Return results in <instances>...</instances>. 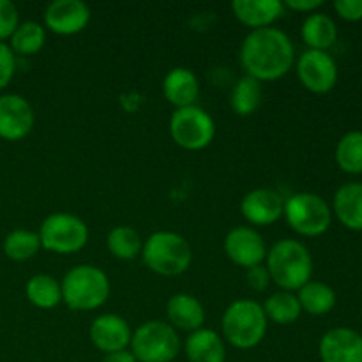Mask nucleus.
I'll use <instances>...</instances> for the list:
<instances>
[{"label":"nucleus","instance_id":"nucleus-23","mask_svg":"<svg viewBox=\"0 0 362 362\" xmlns=\"http://www.w3.org/2000/svg\"><path fill=\"white\" fill-rule=\"evenodd\" d=\"M300 310L313 317H324L331 313L336 306V292L322 281H308L303 288L297 290Z\"/></svg>","mask_w":362,"mask_h":362},{"label":"nucleus","instance_id":"nucleus-13","mask_svg":"<svg viewBox=\"0 0 362 362\" xmlns=\"http://www.w3.org/2000/svg\"><path fill=\"white\" fill-rule=\"evenodd\" d=\"M90 21V7L81 0H55L45 11L46 28L57 35L80 34Z\"/></svg>","mask_w":362,"mask_h":362},{"label":"nucleus","instance_id":"nucleus-30","mask_svg":"<svg viewBox=\"0 0 362 362\" xmlns=\"http://www.w3.org/2000/svg\"><path fill=\"white\" fill-rule=\"evenodd\" d=\"M39 250H41V240L37 233L30 230H13L4 240V253L14 262L30 260L39 253Z\"/></svg>","mask_w":362,"mask_h":362},{"label":"nucleus","instance_id":"nucleus-25","mask_svg":"<svg viewBox=\"0 0 362 362\" xmlns=\"http://www.w3.org/2000/svg\"><path fill=\"white\" fill-rule=\"evenodd\" d=\"M25 296L41 310H52L62 303V286L49 274H35L25 285Z\"/></svg>","mask_w":362,"mask_h":362},{"label":"nucleus","instance_id":"nucleus-6","mask_svg":"<svg viewBox=\"0 0 362 362\" xmlns=\"http://www.w3.org/2000/svg\"><path fill=\"white\" fill-rule=\"evenodd\" d=\"M129 346L138 362H175L180 352V338L166 322L148 320L133 332Z\"/></svg>","mask_w":362,"mask_h":362},{"label":"nucleus","instance_id":"nucleus-3","mask_svg":"<svg viewBox=\"0 0 362 362\" xmlns=\"http://www.w3.org/2000/svg\"><path fill=\"white\" fill-rule=\"evenodd\" d=\"M269 320L262 304L251 299H239L230 304L221 318L223 338L239 350H251L264 341Z\"/></svg>","mask_w":362,"mask_h":362},{"label":"nucleus","instance_id":"nucleus-16","mask_svg":"<svg viewBox=\"0 0 362 362\" xmlns=\"http://www.w3.org/2000/svg\"><path fill=\"white\" fill-rule=\"evenodd\" d=\"M88 336L95 349L105 354H113L119 350H127L133 332L127 320H124L119 315L108 313L101 315L92 322Z\"/></svg>","mask_w":362,"mask_h":362},{"label":"nucleus","instance_id":"nucleus-12","mask_svg":"<svg viewBox=\"0 0 362 362\" xmlns=\"http://www.w3.org/2000/svg\"><path fill=\"white\" fill-rule=\"evenodd\" d=\"M34 110L23 95H0V138L2 140H23L34 127Z\"/></svg>","mask_w":362,"mask_h":362},{"label":"nucleus","instance_id":"nucleus-34","mask_svg":"<svg viewBox=\"0 0 362 362\" xmlns=\"http://www.w3.org/2000/svg\"><path fill=\"white\" fill-rule=\"evenodd\" d=\"M246 283L251 290L255 292H265L271 285V276L265 265H257V267H251L246 271Z\"/></svg>","mask_w":362,"mask_h":362},{"label":"nucleus","instance_id":"nucleus-32","mask_svg":"<svg viewBox=\"0 0 362 362\" xmlns=\"http://www.w3.org/2000/svg\"><path fill=\"white\" fill-rule=\"evenodd\" d=\"M14 73H16V55L9 48V45L0 42V90H4L11 83Z\"/></svg>","mask_w":362,"mask_h":362},{"label":"nucleus","instance_id":"nucleus-24","mask_svg":"<svg viewBox=\"0 0 362 362\" xmlns=\"http://www.w3.org/2000/svg\"><path fill=\"white\" fill-rule=\"evenodd\" d=\"M264 101V88L262 81L251 76H243L232 88L230 94V105L232 110L240 117H250L257 112Z\"/></svg>","mask_w":362,"mask_h":362},{"label":"nucleus","instance_id":"nucleus-31","mask_svg":"<svg viewBox=\"0 0 362 362\" xmlns=\"http://www.w3.org/2000/svg\"><path fill=\"white\" fill-rule=\"evenodd\" d=\"M20 25V14L16 6L9 0H0V42L11 39Z\"/></svg>","mask_w":362,"mask_h":362},{"label":"nucleus","instance_id":"nucleus-28","mask_svg":"<svg viewBox=\"0 0 362 362\" xmlns=\"http://www.w3.org/2000/svg\"><path fill=\"white\" fill-rule=\"evenodd\" d=\"M339 168L350 175L362 173V131H350L339 138L334 152Z\"/></svg>","mask_w":362,"mask_h":362},{"label":"nucleus","instance_id":"nucleus-10","mask_svg":"<svg viewBox=\"0 0 362 362\" xmlns=\"http://www.w3.org/2000/svg\"><path fill=\"white\" fill-rule=\"evenodd\" d=\"M297 76L313 94H327L338 83V66L329 52L306 49L297 60Z\"/></svg>","mask_w":362,"mask_h":362},{"label":"nucleus","instance_id":"nucleus-26","mask_svg":"<svg viewBox=\"0 0 362 362\" xmlns=\"http://www.w3.org/2000/svg\"><path fill=\"white\" fill-rule=\"evenodd\" d=\"M106 246H108L110 253H112L117 260L129 262L134 260L138 255H141L144 240H141L140 233H138L133 226L120 225L115 226V228L108 233V237H106Z\"/></svg>","mask_w":362,"mask_h":362},{"label":"nucleus","instance_id":"nucleus-36","mask_svg":"<svg viewBox=\"0 0 362 362\" xmlns=\"http://www.w3.org/2000/svg\"><path fill=\"white\" fill-rule=\"evenodd\" d=\"M101 362H138L134 359V356L131 354V350H119V352L113 354H106L103 357Z\"/></svg>","mask_w":362,"mask_h":362},{"label":"nucleus","instance_id":"nucleus-27","mask_svg":"<svg viewBox=\"0 0 362 362\" xmlns=\"http://www.w3.org/2000/svg\"><path fill=\"white\" fill-rule=\"evenodd\" d=\"M262 308H264L267 320L274 322L278 325L293 324L300 317V313H303L296 293L285 292V290L272 293Z\"/></svg>","mask_w":362,"mask_h":362},{"label":"nucleus","instance_id":"nucleus-22","mask_svg":"<svg viewBox=\"0 0 362 362\" xmlns=\"http://www.w3.org/2000/svg\"><path fill=\"white\" fill-rule=\"evenodd\" d=\"M300 37L308 49H318V52H327L338 39V25L334 23L329 14L325 13H311L300 27Z\"/></svg>","mask_w":362,"mask_h":362},{"label":"nucleus","instance_id":"nucleus-9","mask_svg":"<svg viewBox=\"0 0 362 362\" xmlns=\"http://www.w3.org/2000/svg\"><path fill=\"white\" fill-rule=\"evenodd\" d=\"M170 134L184 151H204L216 136L214 119L198 105L179 108L170 119Z\"/></svg>","mask_w":362,"mask_h":362},{"label":"nucleus","instance_id":"nucleus-20","mask_svg":"<svg viewBox=\"0 0 362 362\" xmlns=\"http://www.w3.org/2000/svg\"><path fill=\"white\" fill-rule=\"evenodd\" d=\"M332 214L345 228L362 232V182H346L336 191Z\"/></svg>","mask_w":362,"mask_h":362},{"label":"nucleus","instance_id":"nucleus-4","mask_svg":"<svg viewBox=\"0 0 362 362\" xmlns=\"http://www.w3.org/2000/svg\"><path fill=\"white\" fill-rule=\"evenodd\" d=\"M141 258L152 272L173 278L184 274L189 269L193 262V251L189 243L180 233L159 230L144 240Z\"/></svg>","mask_w":362,"mask_h":362},{"label":"nucleus","instance_id":"nucleus-21","mask_svg":"<svg viewBox=\"0 0 362 362\" xmlns=\"http://www.w3.org/2000/svg\"><path fill=\"white\" fill-rule=\"evenodd\" d=\"M189 362H225L226 349L221 336L212 329H198L189 332L184 343Z\"/></svg>","mask_w":362,"mask_h":362},{"label":"nucleus","instance_id":"nucleus-5","mask_svg":"<svg viewBox=\"0 0 362 362\" xmlns=\"http://www.w3.org/2000/svg\"><path fill=\"white\" fill-rule=\"evenodd\" d=\"M62 300L73 311H94L110 297V279L103 269L95 265H76L64 279Z\"/></svg>","mask_w":362,"mask_h":362},{"label":"nucleus","instance_id":"nucleus-2","mask_svg":"<svg viewBox=\"0 0 362 362\" xmlns=\"http://www.w3.org/2000/svg\"><path fill=\"white\" fill-rule=\"evenodd\" d=\"M271 281L285 292L303 288L313 276V258L303 243L293 239H281L267 250L265 257Z\"/></svg>","mask_w":362,"mask_h":362},{"label":"nucleus","instance_id":"nucleus-11","mask_svg":"<svg viewBox=\"0 0 362 362\" xmlns=\"http://www.w3.org/2000/svg\"><path fill=\"white\" fill-rule=\"evenodd\" d=\"M225 253L239 267H257L265 262L267 244L260 232L251 226H235L225 237Z\"/></svg>","mask_w":362,"mask_h":362},{"label":"nucleus","instance_id":"nucleus-18","mask_svg":"<svg viewBox=\"0 0 362 362\" xmlns=\"http://www.w3.org/2000/svg\"><path fill=\"white\" fill-rule=\"evenodd\" d=\"M163 95L175 110L193 106L200 95V81L187 67H173L163 80Z\"/></svg>","mask_w":362,"mask_h":362},{"label":"nucleus","instance_id":"nucleus-35","mask_svg":"<svg viewBox=\"0 0 362 362\" xmlns=\"http://www.w3.org/2000/svg\"><path fill=\"white\" fill-rule=\"evenodd\" d=\"M283 4H285V9H292L296 11V13H306V14L317 13L318 7L324 6L322 0H286V2Z\"/></svg>","mask_w":362,"mask_h":362},{"label":"nucleus","instance_id":"nucleus-29","mask_svg":"<svg viewBox=\"0 0 362 362\" xmlns=\"http://www.w3.org/2000/svg\"><path fill=\"white\" fill-rule=\"evenodd\" d=\"M45 42H46L45 27L35 23V21H25V23L18 25L14 34L11 35L9 48L13 49L14 55L28 57L41 52Z\"/></svg>","mask_w":362,"mask_h":362},{"label":"nucleus","instance_id":"nucleus-19","mask_svg":"<svg viewBox=\"0 0 362 362\" xmlns=\"http://www.w3.org/2000/svg\"><path fill=\"white\" fill-rule=\"evenodd\" d=\"M166 317L175 331L194 332L204 325L205 310L191 293H175L166 303Z\"/></svg>","mask_w":362,"mask_h":362},{"label":"nucleus","instance_id":"nucleus-14","mask_svg":"<svg viewBox=\"0 0 362 362\" xmlns=\"http://www.w3.org/2000/svg\"><path fill=\"white\" fill-rule=\"evenodd\" d=\"M285 200L281 194L269 187H257L244 194L240 202V212L250 225L269 226L274 225L283 216Z\"/></svg>","mask_w":362,"mask_h":362},{"label":"nucleus","instance_id":"nucleus-15","mask_svg":"<svg viewBox=\"0 0 362 362\" xmlns=\"http://www.w3.org/2000/svg\"><path fill=\"white\" fill-rule=\"evenodd\" d=\"M322 362H362V334L350 327L325 332L318 345Z\"/></svg>","mask_w":362,"mask_h":362},{"label":"nucleus","instance_id":"nucleus-1","mask_svg":"<svg viewBox=\"0 0 362 362\" xmlns=\"http://www.w3.org/2000/svg\"><path fill=\"white\" fill-rule=\"evenodd\" d=\"M296 62V48L288 34L276 27L251 30L240 46V64L247 76L258 81H274L290 73Z\"/></svg>","mask_w":362,"mask_h":362},{"label":"nucleus","instance_id":"nucleus-8","mask_svg":"<svg viewBox=\"0 0 362 362\" xmlns=\"http://www.w3.org/2000/svg\"><path fill=\"white\" fill-rule=\"evenodd\" d=\"M41 247L57 255H73L85 247L88 228L85 221L71 212H55L42 221L39 228Z\"/></svg>","mask_w":362,"mask_h":362},{"label":"nucleus","instance_id":"nucleus-33","mask_svg":"<svg viewBox=\"0 0 362 362\" xmlns=\"http://www.w3.org/2000/svg\"><path fill=\"white\" fill-rule=\"evenodd\" d=\"M336 14L345 21L362 20V0H336L332 4Z\"/></svg>","mask_w":362,"mask_h":362},{"label":"nucleus","instance_id":"nucleus-7","mask_svg":"<svg viewBox=\"0 0 362 362\" xmlns=\"http://www.w3.org/2000/svg\"><path fill=\"white\" fill-rule=\"evenodd\" d=\"M283 216L290 228L303 237L324 235L332 223V209L315 193H296L286 198Z\"/></svg>","mask_w":362,"mask_h":362},{"label":"nucleus","instance_id":"nucleus-17","mask_svg":"<svg viewBox=\"0 0 362 362\" xmlns=\"http://www.w3.org/2000/svg\"><path fill=\"white\" fill-rule=\"evenodd\" d=\"M232 13L251 30L272 27L285 14V4L279 0H233Z\"/></svg>","mask_w":362,"mask_h":362}]
</instances>
